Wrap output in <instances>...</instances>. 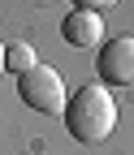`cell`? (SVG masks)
<instances>
[{
    "label": "cell",
    "mask_w": 134,
    "mask_h": 155,
    "mask_svg": "<svg viewBox=\"0 0 134 155\" xmlns=\"http://www.w3.org/2000/svg\"><path fill=\"white\" fill-rule=\"evenodd\" d=\"M65 129L78 142H104L117 129V104L104 82H91L82 91H74V99L65 104Z\"/></svg>",
    "instance_id": "cell-1"
},
{
    "label": "cell",
    "mask_w": 134,
    "mask_h": 155,
    "mask_svg": "<svg viewBox=\"0 0 134 155\" xmlns=\"http://www.w3.org/2000/svg\"><path fill=\"white\" fill-rule=\"evenodd\" d=\"M17 95L39 112H65V82L48 65H35V69H26L17 78Z\"/></svg>",
    "instance_id": "cell-2"
},
{
    "label": "cell",
    "mask_w": 134,
    "mask_h": 155,
    "mask_svg": "<svg viewBox=\"0 0 134 155\" xmlns=\"http://www.w3.org/2000/svg\"><path fill=\"white\" fill-rule=\"evenodd\" d=\"M95 65H100V78L108 86H134V35L108 39Z\"/></svg>",
    "instance_id": "cell-3"
},
{
    "label": "cell",
    "mask_w": 134,
    "mask_h": 155,
    "mask_svg": "<svg viewBox=\"0 0 134 155\" xmlns=\"http://www.w3.org/2000/svg\"><path fill=\"white\" fill-rule=\"evenodd\" d=\"M61 35H65L69 48H100L104 43V17L100 13H87V9H74L61 22Z\"/></svg>",
    "instance_id": "cell-4"
},
{
    "label": "cell",
    "mask_w": 134,
    "mask_h": 155,
    "mask_svg": "<svg viewBox=\"0 0 134 155\" xmlns=\"http://www.w3.org/2000/svg\"><path fill=\"white\" fill-rule=\"evenodd\" d=\"M35 65H39V56H35L30 43H5V69H13L17 78H22V73L35 69Z\"/></svg>",
    "instance_id": "cell-5"
},
{
    "label": "cell",
    "mask_w": 134,
    "mask_h": 155,
    "mask_svg": "<svg viewBox=\"0 0 134 155\" xmlns=\"http://www.w3.org/2000/svg\"><path fill=\"white\" fill-rule=\"evenodd\" d=\"M78 9H87V13H104V9H112L117 0H74Z\"/></svg>",
    "instance_id": "cell-6"
},
{
    "label": "cell",
    "mask_w": 134,
    "mask_h": 155,
    "mask_svg": "<svg viewBox=\"0 0 134 155\" xmlns=\"http://www.w3.org/2000/svg\"><path fill=\"white\" fill-rule=\"evenodd\" d=\"M0 73H5V43H0Z\"/></svg>",
    "instance_id": "cell-7"
}]
</instances>
